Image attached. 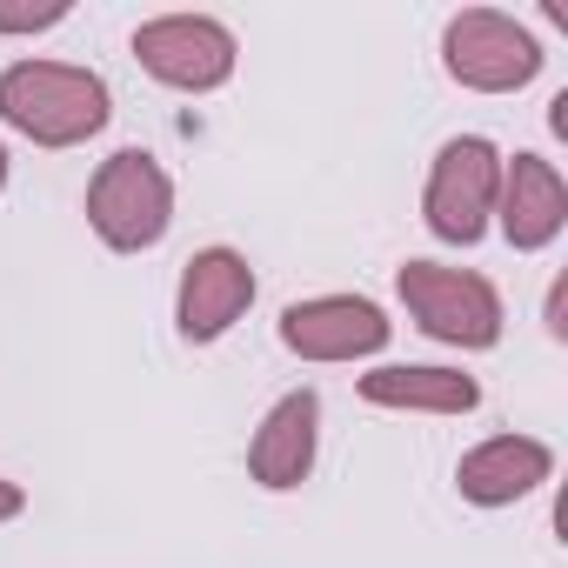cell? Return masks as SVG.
Here are the masks:
<instances>
[{
	"instance_id": "cell-13",
	"label": "cell",
	"mask_w": 568,
	"mask_h": 568,
	"mask_svg": "<svg viewBox=\"0 0 568 568\" xmlns=\"http://www.w3.org/2000/svg\"><path fill=\"white\" fill-rule=\"evenodd\" d=\"M68 21V0H48V8H8L0 0V34H41V28H61Z\"/></svg>"
},
{
	"instance_id": "cell-11",
	"label": "cell",
	"mask_w": 568,
	"mask_h": 568,
	"mask_svg": "<svg viewBox=\"0 0 568 568\" xmlns=\"http://www.w3.org/2000/svg\"><path fill=\"white\" fill-rule=\"evenodd\" d=\"M548 475H555L548 442H535V435H495V442H481V448L462 455L455 488H462V501H475V508H508V501L535 495Z\"/></svg>"
},
{
	"instance_id": "cell-8",
	"label": "cell",
	"mask_w": 568,
	"mask_h": 568,
	"mask_svg": "<svg viewBox=\"0 0 568 568\" xmlns=\"http://www.w3.org/2000/svg\"><path fill=\"white\" fill-rule=\"evenodd\" d=\"M254 302V267L234 247H201L181 267V295H174V322L181 342H221Z\"/></svg>"
},
{
	"instance_id": "cell-2",
	"label": "cell",
	"mask_w": 568,
	"mask_h": 568,
	"mask_svg": "<svg viewBox=\"0 0 568 568\" xmlns=\"http://www.w3.org/2000/svg\"><path fill=\"white\" fill-rule=\"evenodd\" d=\"M395 288L415 315L422 335L448 348H495L501 342V295L475 267H442V261H402Z\"/></svg>"
},
{
	"instance_id": "cell-14",
	"label": "cell",
	"mask_w": 568,
	"mask_h": 568,
	"mask_svg": "<svg viewBox=\"0 0 568 568\" xmlns=\"http://www.w3.org/2000/svg\"><path fill=\"white\" fill-rule=\"evenodd\" d=\"M21 508H28V495H21V488H14V481H0V521H14V515H21Z\"/></svg>"
},
{
	"instance_id": "cell-15",
	"label": "cell",
	"mask_w": 568,
	"mask_h": 568,
	"mask_svg": "<svg viewBox=\"0 0 568 568\" xmlns=\"http://www.w3.org/2000/svg\"><path fill=\"white\" fill-rule=\"evenodd\" d=\"M0 187H8V148H0Z\"/></svg>"
},
{
	"instance_id": "cell-4",
	"label": "cell",
	"mask_w": 568,
	"mask_h": 568,
	"mask_svg": "<svg viewBox=\"0 0 568 568\" xmlns=\"http://www.w3.org/2000/svg\"><path fill=\"white\" fill-rule=\"evenodd\" d=\"M495 194H501V154H495V141L455 134V141L435 154V168H428V194H422L428 234L448 241V247H475V241L488 234Z\"/></svg>"
},
{
	"instance_id": "cell-3",
	"label": "cell",
	"mask_w": 568,
	"mask_h": 568,
	"mask_svg": "<svg viewBox=\"0 0 568 568\" xmlns=\"http://www.w3.org/2000/svg\"><path fill=\"white\" fill-rule=\"evenodd\" d=\"M88 221L114 254H148L168 221H174V181L154 154L121 148L114 161H101L94 187H88Z\"/></svg>"
},
{
	"instance_id": "cell-9",
	"label": "cell",
	"mask_w": 568,
	"mask_h": 568,
	"mask_svg": "<svg viewBox=\"0 0 568 568\" xmlns=\"http://www.w3.org/2000/svg\"><path fill=\"white\" fill-rule=\"evenodd\" d=\"M315 435H322V395L315 388H295V395H281L267 408V422L254 428L247 442V475L261 488H302L315 475Z\"/></svg>"
},
{
	"instance_id": "cell-5",
	"label": "cell",
	"mask_w": 568,
	"mask_h": 568,
	"mask_svg": "<svg viewBox=\"0 0 568 568\" xmlns=\"http://www.w3.org/2000/svg\"><path fill=\"white\" fill-rule=\"evenodd\" d=\"M442 68L475 94H515L541 74V41L495 8H462L442 28Z\"/></svg>"
},
{
	"instance_id": "cell-10",
	"label": "cell",
	"mask_w": 568,
	"mask_h": 568,
	"mask_svg": "<svg viewBox=\"0 0 568 568\" xmlns=\"http://www.w3.org/2000/svg\"><path fill=\"white\" fill-rule=\"evenodd\" d=\"M495 214H501V234H508L515 254L548 247V241L561 234V221H568V187H561L555 161H541V154H515V161H501Z\"/></svg>"
},
{
	"instance_id": "cell-12",
	"label": "cell",
	"mask_w": 568,
	"mask_h": 568,
	"mask_svg": "<svg viewBox=\"0 0 568 568\" xmlns=\"http://www.w3.org/2000/svg\"><path fill=\"white\" fill-rule=\"evenodd\" d=\"M362 402L408 408V415H468L481 402V388L462 368H375V375H362Z\"/></svg>"
},
{
	"instance_id": "cell-1",
	"label": "cell",
	"mask_w": 568,
	"mask_h": 568,
	"mask_svg": "<svg viewBox=\"0 0 568 568\" xmlns=\"http://www.w3.org/2000/svg\"><path fill=\"white\" fill-rule=\"evenodd\" d=\"M108 81L68 61H21L0 74V121L34 148H81L108 128Z\"/></svg>"
},
{
	"instance_id": "cell-6",
	"label": "cell",
	"mask_w": 568,
	"mask_h": 568,
	"mask_svg": "<svg viewBox=\"0 0 568 568\" xmlns=\"http://www.w3.org/2000/svg\"><path fill=\"white\" fill-rule=\"evenodd\" d=\"M134 54L161 88H181V94H214L234 74V34L214 14H161L134 28Z\"/></svg>"
},
{
	"instance_id": "cell-7",
	"label": "cell",
	"mask_w": 568,
	"mask_h": 568,
	"mask_svg": "<svg viewBox=\"0 0 568 568\" xmlns=\"http://www.w3.org/2000/svg\"><path fill=\"white\" fill-rule=\"evenodd\" d=\"M281 348H295L302 362H355L388 348V315L368 295H315L281 315Z\"/></svg>"
}]
</instances>
